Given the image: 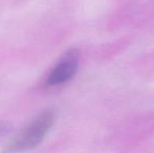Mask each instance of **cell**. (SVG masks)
I'll return each mask as SVG.
<instances>
[{
	"mask_svg": "<svg viewBox=\"0 0 154 153\" xmlns=\"http://www.w3.org/2000/svg\"><path fill=\"white\" fill-rule=\"evenodd\" d=\"M55 121V113L45 110L25 127L8 146V152H23L35 148L43 139Z\"/></svg>",
	"mask_w": 154,
	"mask_h": 153,
	"instance_id": "cell-1",
	"label": "cell"
},
{
	"mask_svg": "<svg viewBox=\"0 0 154 153\" xmlns=\"http://www.w3.org/2000/svg\"><path fill=\"white\" fill-rule=\"evenodd\" d=\"M79 56L75 50H69L58 62L48 75L46 84L48 86H58L66 83L71 79L78 70Z\"/></svg>",
	"mask_w": 154,
	"mask_h": 153,
	"instance_id": "cell-2",
	"label": "cell"
}]
</instances>
